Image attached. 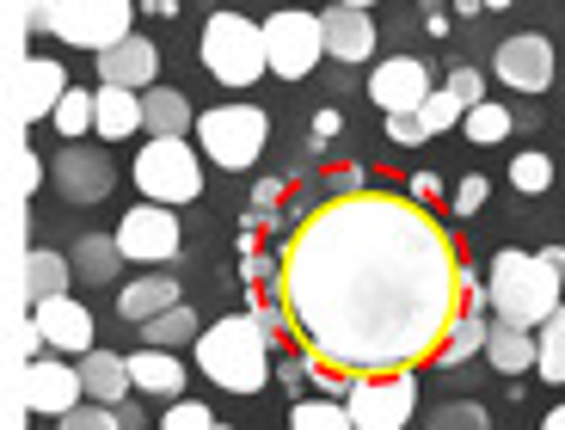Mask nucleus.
Listing matches in <instances>:
<instances>
[{
    "label": "nucleus",
    "instance_id": "obj_17",
    "mask_svg": "<svg viewBox=\"0 0 565 430\" xmlns=\"http://www.w3.org/2000/svg\"><path fill=\"white\" fill-rule=\"evenodd\" d=\"M326 25V56H339V62H369L375 56V19H369V7H326L320 13Z\"/></svg>",
    "mask_w": 565,
    "mask_h": 430
},
{
    "label": "nucleus",
    "instance_id": "obj_29",
    "mask_svg": "<svg viewBox=\"0 0 565 430\" xmlns=\"http://www.w3.org/2000/svg\"><path fill=\"white\" fill-rule=\"evenodd\" d=\"M50 123L62 129V142H74V136H86V129L99 123V99L93 93H81V86H68V99L56 105V117Z\"/></svg>",
    "mask_w": 565,
    "mask_h": 430
},
{
    "label": "nucleus",
    "instance_id": "obj_14",
    "mask_svg": "<svg viewBox=\"0 0 565 430\" xmlns=\"http://www.w3.org/2000/svg\"><path fill=\"white\" fill-rule=\"evenodd\" d=\"M111 160L99 154V148H86V142H62L56 154V191L68 203H99L105 191H111Z\"/></svg>",
    "mask_w": 565,
    "mask_h": 430
},
{
    "label": "nucleus",
    "instance_id": "obj_46",
    "mask_svg": "<svg viewBox=\"0 0 565 430\" xmlns=\"http://www.w3.org/2000/svg\"><path fill=\"white\" fill-rule=\"evenodd\" d=\"M541 430H565V406H559V412H547V418H541Z\"/></svg>",
    "mask_w": 565,
    "mask_h": 430
},
{
    "label": "nucleus",
    "instance_id": "obj_2",
    "mask_svg": "<svg viewBox=\"0 0 565 430\" xmlns=\"http://www.w3.org/2000/svg\"><path fill=\"white\" fill-rule=\"evenodd\" d=\"M559 283H565V252L559 246H547V252H516V246H504V252L492 258V277H486V301H492L498 320L541 332L565 308Z\"/></svg>",
    "mask_w": 565,
    "mask_h": 430
},
{
    "label": "nucleus",
    "instance_id": "obj_16",
    "mask_svg": "<svg viewBox=\"0 0 565 430\" xmlns=\"http://www.w3.org/2000/svg\"><path fill=\"white\" fill-rule=\"evenodd\" d=\"M31 320L43 326V338H50V351H68V357H86L93 351V314H86L74 295H50L31 308Z\"/></svg>",
    "mask_w": 565,
    "mask_h": 430
},
{
    "label": "nucleus",
    "instance_id": "obj_48",
    "mask_svg": "<svg viewBox=\"0 0 565 430\" xmlns=\"http://www.w3.org/2000/svg\"><path fill=\"white\" fill-rule=\"evenodd\" d=\"M486 7H510V0H486Z\"/></svg>",
    "mask_w": 565,
    "mask_h": 430
},
{
    "label": "nucleus",
    "instance_id": "obj_49",
    "mask_svg": "<svg viewBox=\"0 0 565 430\" xmlns=\"http://www.w3.org/2000/svg\"><path fill=\"white\" fill-rule=\"evenodd\" d=\"M215 430H234V424H215Z\"/></svg>",
    "mask_w": 565,
    "mask_h": 430
},
{
    "label": "nucleus",
    "instance_id": "obj_8",
    "mask_svg": "<svg viewBox=\"0 0 565 430\" xmlns=\"http://www.w3.org/2000/svg\"><path fill=\"white\" fill-rule=\"evenodd\" d=\"M344 406H351L356 430H406L412 412H418V369L356 375L351 394H344Z\"/></svg>",
    "mask_w": 565,
    "mask_h": 430
},
{
    "label": "nucleus",
    "instance_id": "obj_5",
    "mask_svg": "<svg viewBox=\"0 0 565 430\" xmlns=\"http://www.w3.org/2000/svg\"><path fill=\"white\" fill-rule=\"evenodd\" d=\"M270 142V117L258 105H215L198 117V148L203 160H215L222 172H246Z\"/></svg>",
    "mask_w": 565,
    "mask_h": 430
},
{
    "label": "nucleus",
    "instance_id": "obj_41",
    "mask_svg": "<svg viewBox=\"0 0 565 430\" xmlns=\"http://www.w3.org/2000/svg\"><path fill=\"white\" fill-rule=\"evenodd\" d=\"M387 136H394V142H406V148L430 142V129H424V117H418V111H406V117H387Z\"/></svg>",
    "mask_w": 565,
    "mask_h": 430
},
{
    "label": "nucleus",
    "instance_id": "obj_9",
    "mask_svg": "<svg viewBox=\"0 0 565 430\" xmlns=\"http://www.w3.org/2000/svg\"><path fill=\"white\" fill-rule=\"evenodd\" d=\"M265 50H270V74L282 80H308L326 56V25L320 13H296V7H282V13L265 19Z\"/></svg>",
    "mask_w": 565,
    "mask_h": 430
},
{
    "label": "nucleus",
    "instance_id": "obj_42",
    "mask_svg": "<svg viewBox=\"0 0 565 430\" xmlns=\"http://www.w3.org/2000/svg\"><path fill=\"white\" fill-rule=\"evenodd\" d=\"M25 31H50V0H25Z\"/></svg>",
    "mask_w": 565,
    "mask_h": 430
},
{
    "label": "nucleus",
    "instance_id": "obj_27",
    "mask_svg": "<svg viewBox=\"0 0 565 430\" xmlns=\"http://www.w3.org/2000/svg\"><path fill=\"white\" fill-rule=\"evenodd\" d=\"M203 338V320L191 314V308H167V314H154L148 326H141V344H160V351H179V344H198Z\"/></svg>",
    "mask_w": 565,
    "mask_h": 430
},
{
    "label": "nucleus",
    "instance_id": "obj_32",
    "mask_svg": "<svg viewBox=\"0 0 565 430\" xmlns=\"http://www.w3.org/2000/svg\"><path fill=\"white\" fill-rule=\"evenodd\" d=\"M535 338H541V363H535V369L547 375L553 387H559V381H565V308H559V314H553L547 326L535 332Z\"/></svg>",
    "mask_w": 565,
    "mask_h": 430
},
{
    "label": "nucleus",
    "instance_id": "obj_25",
    "mask_svg": "<svg viewBox=\"0 0 565 430\" xmlns=\"http://www.w3.org/2000/svg\"><path fill=\"white\" fill-rule=\"evenodd\" d=\"M179 277H136V283L124 289V320H136V326H148L154 314H167V308H179Z\"/></svg>",
    "mask_w": 565,
    "mask_h": 430
},
{
    "label": "nucleus",
    "instance_id": "obj_23",
    "mask_svg": "<svg viewBox=\"0 0 565 430\" xmlns=\"http://www.w3.org/2000/svg\"><path fill=\"white\" fill-rule=\"evenodd\" d=\"M141 129L148 136H184V129H198V111L179 86H148L141 93Z\"/></svg>",
    "mask_w": 565,
    "mask_h": 430
},
{
    "label": "nucleus",
    "instance_id": "obj_26",
    "mask_svg": "<svg viewBox=\"0 0 565 430\" xmlns=\"http://www.w3.org/2000/svg\"><path fill=\"white\" fill-rule=\"evenodd\" d=\"M93 99H99V123L93 129H99L105 142H124V136L141 129V93H129V86H99Z\"/></svg>",
    "mask_w": 565,
    "mask_h": 430
},
{
    "label": "nucleus",
    "instance_id": "obj_12",
    "mask_svg": "<svg viewBox=\"0 0 565 430\" xmlns=\"http://www.w3.org/2000/svg\"><path fill=\"white\" fill-rule=\"evenodd\" d=\"M492 74L510 86V93H547L553 86V43L523 31V37H504L492 56Z\"/></svg>",
    "mask_w": 565,
    "mask_h": 430
},
{
    "label": "nucleus",
    "instance_id": "obj_28",
    "mask_svg": "<svg viewBox=\"0 0 565 430\" xmlns=\"http://www.w3.org/2000/svg\"><path fill=\"white\" fill-rule=\"evenodd\" d=\"M289 430H356L344 400H296L289 406Z\"/></svg>",
    "mask_w": 565,
    "mask_h": 430
},
{
    "label": "nucleus",
    "instance_id": "obj_24",
    "mask_svg": "<svg viewBox=\"0 0 565 430\" xmlns=\"http://www.w3.org/2000/svg\"><path fill=\"white\" fill-rule=\"evenodd\" d=\"M68 258H74V283L99 289V283H117V265H124L129 252H124V240H117V234H86Z\"/></svg>",
    "mask_w": 565,
    "mask_h": 430
},
{
    "label": "nucleus",
    "instance_id": "obj_43",
    "mask_svg": "<svg viewBox=\"0 0 565 430\" xmlns=\"http://www.w3.org/2000/svg\"><path fill=\"white\" fill-rule=\"evenodd\" d=\"M412 197H418V203H437L443 191H437V179H430V172H418V179H412Z\"/></svg>",
    "mask_w": 565,
    "mask_h": 430
},
{
    "label": "nucleus",
    "instance_id": "obj_20",
    "mask_svg": "<svg viewBox=\"0 0 565 430\" xmlns=\"http://www.w3.org/2000/svg\"><path fill=\"white\" fill-rule=\"evenodd\" d=\"M81 381H86V400L124 406V394L136 387V375H129V357H117V351H86V357H81Z\"/></svg>",
    "mask_w": 565,
    "mask_h": 430
},
{
    "label": "nucleus",
    "instance_id": "obj_4",
    "mask_svg": "<svg viewBox=\"0 0 565 430\" xmlns=\"http://www.w3.org/2000/svg\"><path fill=\"white\" fill-rule=\"evenodd\" d=\"M203 68L215 74L222 86H253L258 74L270 68V50H265V31L253 25V19L241 13H210V25H203Z\"/></svg>",
    "mask_w": 565,
    "mask_h": 430
},
{
    "label": "nucleus",
    "instance_id": "obj_3",
    "mask_svg": "<svg viewBox=\"0 0 565 430\" xmlns=\"http://www.w3.org/2000/svg\"><path fill=\"white\" fill-rule=\"evenodd\" d=\"M198 369L227 394H258L270 381V326L253 314H227L198 338Z\"/></svg>",
    "mask_w": 565,
    "mask_h": 430
},
{
    "label": "nucleus",
    "instance_id": "obj_40",
    "mask_svg": "<svg viewBox=\"0 0 565 430\" xmlns=\"http://www.w3.org/2000/svg\"><path fill=\"white\" fill-rule=\"evenodd\" d=\"M449 93L467 105V111H473V105H486V80H480L473 68H455V74H449Z\"/></svg>",
    "mask_w": 565,
    "mask_h": 430
},
{
    "label": "nucleus",
    "instance_id": "obj_18",
    "mask_svg": "<svg viewBox=\"0 0 565 430\" xmlns=\"http://www.w3.org/2000/svg\"><path fill=\"white\" fill-rule=\"evenodd\" d=\"M154 68H160V50L148 37H136V31L99 56V80L105 86H129V93H148V86H154Z\"/></svg>",
    "mask_w": 565,
    "mask_h": 430
},
{
    "label": "nucleus",
    "instance_id": "obj_44",
    "mask_svg": "<svg viewBox=\"0 0 565 430\" xmlns=\"http://www.w3.org/2000/svg\"><path fill=\"white\" fill-rule=\"evenodd\" d=\"M117 418H124V430H148V418H141V412H136V406H129V400L117 406Z\"/></svg>",
    "mask_w": 565,
    "mask_h": 430
},
{
    "label": "nucleus",
    "instance_id": "obj_30",
    "mask_svg": "<svg viewBox=\"0 0 565 430\" xmlns=\"http://www.w3.org/2000/svg\"><path fill=\"white\" fill-rule=\"evenodd\" d=\"M510 123H516V117H510L504 105H492V99H486V105H473V111L461 117V129H467V142H480V148L504 142V136H510Z\"/></svg>",
    "mask_w": 565,
    "mask_h": 430
},
{
    "label": "nucleus",
    "instance_id": "obj_47",
    "mask_svg": "<svg viewBox=\"0 0 565 430\" xmlns=\"http://www.w3.org/2000/svg\"><path fill=\"white\" fill-rule=\"evenodd\" d=\"M344 7H375V0H344Z\"/></svg>",
    "mask_w": 565,
    "mask_h": 430
},
{
    "label": "nucleus",
    "instance_id": "obj_1",
    "mask_svg": "<svg viewBox=\"0 0 565 430\" xmlns=\"http://www.w3.org/2000/svg\"><path fill=\"white\" fill-rule=\"evenodd\" d=\"M473 277L430 203L412 191H332L277 252L282 326L339 375H399L437 363L467 314Z\"/></svg>",
    "mask_w": 565,
    "mask_h": 430
},
{
    "label": "nucleus",
    "instance_id": "obj_39",
    "mask_svg": "<svg viewBox=\"0 0 565 430\" xmlns=\"http://www.w3.org/2000/svg\"><path fill=\"white\" fill-rule=\"evenodd\" d=\"M43 344H50V338H43V326L25 314V320L13 326V357H19V363H38V351H43Z\"/></svg>",
    "mask_w": 565,
    "mask_h": 430
},
{
    "label": "nucleus",
    "instance_id": "obj_35",
    "mask_svg": "<svg viewBox=\"0 0 565 430\" xmlns=\"http://www.w3.org/2000/svg\"><path fill=\"white\" fill-rule=\"evenodd\" d=\"M424 129H430V136H443V129H449V123H461V117H467V105L461 99H455V93H449V86H437V93H430V99H424Z\"/></svg>",
    "mask_w": 565,
    "mask_h": 430
},
{
    "label": "nucleus",
    "instance_id": "obj_15",
    "mask_svg": "<svg viewBox=\"0 0 565 430\" xmlns=\"http://www.w3.org/2000/svg\"><path fill=\"white\" fill-rule=\"evenodd\" d=\"M68 99V68L56 62H19V86H13V105H19V123H43V117H56V105Z\"/></svg>",
    "mask_w": 565,
    "mask_h": 430
},
{
    "label": "nucleus",
    "instance_id": "obj_36",
    "mask_svg": "<svg viewBox=\"0 0 565 430\" xmlns=\"http://www.w3.org/2000/svg\"><path fill=\"white\" fill-rule=\"evenodd\" d=\"M38 185H43V154H38V148H25V142H19V154H13V197L25 203Z\"/></svg>",
    "mask_w": 565,
    "mask_h": 430
},
{
    "label": "nucleus",
    "instance_id": "obj_11",
    "mask_svg": "<svg viewBox=\"0 0 565 430\" xmlns=\"http://www.w3.org/2000/svg\"><path fill=\"white\" fill-rule=\"evenodd\" d=\"M437 86H430V68H424L418 56H387L382 68L369 74V99L382 105L387 117H406V111H424V99H430Z\"/></svg>",
    "mask_w": 565,
    "mask_h": 430
},
{
    "label": "nucleus",
    "instance_id": "obj_13",
    "mask_svg": "<svg viewBox=\"0 0 565 430\" xmlns=\"http://www.w3.org/2000/svg\"><path fill=\"white\" fill-rule=\"evenodd\" d=\"M117 240H124V252L136 258V265H160V258L179 252V215H172L167 203H136V209L124 215Z\"/></svg>",
    "mask_w": 565,
    "mask_h": 430
},
{
    "label": "nucleus",
    "instance_id": "obj_19",
    "mask_svg": "<svg viewBox=\"0 0 565 430\" xmlns=\"http://www.w3.org/2000/svg\"><path fill=\"white\" fill-rule=\"evenodd\" d=\"M68 277H74V258L50 252V246H25V258H19V301H25V314L50 295H68Z\"/></svg>",
    "mask_w": 565,
    "mask_h": 430
},
{
    "label": "nucleus",
    "instance_id": "obj_38",
    "mask_svg": "<svg viewBox=\"0 0 565 430\" xmlns=\"http://www.w3.org/2000/svg\"><path fill=\"white\" fill-rule=\"evenodd\" d=\"M486 197H492V185H486L480 172H467L461 185L449 191V209H455V215H480V209H486Z\"/></svg>",
    "mask_w": 565,
    "mask_h": 430
},
{
    "label": "nucleus",
    "instance_id": "obj_7",
    "mask_svg": "<svg viewBox=\"0 0 565 430\" xmlns=\"http://www.w3.org/2000/svg\"><path fill=\"white\" fill-rule=\"evenodd\" d=\"M129 13H136V0H50V31L74 50L105 56L111 43L129 37Z\"/></svg>",
    "mask_w": 565,
    "mask_h": 430
},
{
    "label": "nucleus",
    "instance_id": "obj_10",
    "mask_svg": "<svg viewBox=\"0 0 565 430\" xmlns=\"http://www.w3.org/2000/svg\"><path fill=\"white\" fill-rule=\"evenodd\" d=\"M19 400H25V412L68 418L74 406L86 400L81 363H25V369H19Z\"/></svg>",
    "mask_w": 565,
    "mask_h": 430
},
{
    "label": "nucleus",
    "instance_id": "obj_37",
    "mask_svg": "<svg viewBox=\"0 0 565 430\" xmlns=\"http://www.w3.org/2000/svg\"><path fill=\"white\" fill-rule=\"evenodd\" d=\"M160 430H215V412L198 400H172L167 418H160Z\"/></svg>",
    "mask_w": 565,
    "mask_h": 430
},
{
    "label": "nucleus",
    "instance_id": "obj_31",
    "mask_svg": "<svg viewBox=\"0 0 565 430\" xmlns=\"http://www.w3.org/2000/svg\"><path fill=\"white\" fill-rule=\"evenodd\" d=\"M510 185L523 191V197H541V191L553 185V160L541 154V148H529V154L510 160Z\"/></svg>",
    "mask_w": 565,
    "mask_h": 430
},
{
    "label": "nucleus",
    "instance_id": "obj_45",
    "mask_svg": "<svg viewBox=\"0 0 565 430\" xmlns=\"http://www.w3.org/2000/svg\"><path fill=\"white\" fill-rule=\"evenodd\" d=\"M424 25H430V31H449V19H443V0H430V7H424Z\"/></svg>",
    "mask_w": 565,
    "mask_h": 430
},
{
    "label": "nucleus",
    "instance_id": "obj_34",
    "mask_svg": "<svg viewBox=\"0 0 565 430\" xmlns=\"http://www.w3.org/2000/svg\"><path fill=\"white\" fill-rule=\"evenodd\" d=\"M56 430H124L117 406H99V400H81L68 418H56Z\"/></svg>",
    "mask_w": 565,
    "mask_h": 430
},
{
    "label": "nucleus",
    "instance_id": "obj_22",
    "mask_svg": "<svg viewBox=\"0 0 565 430\" xmlns=\"http://www.w3.org/2000/svg\"><path fill=\"white\" fill-rule=\"evenodd\" d=\"M129 375H136L141 394H160V400H184V363L160 344H141L136 357H129Z\"/></svg>",
    "mask_w": 565,
    "mask_h": 430
},
{
    "label": "nucleus",
    "instance_id": "obj_6",
    "mask_svg": "<svg viewBox=\"0 0 565 430\" xmlns=\"http://www.w3.org/2000/svg\"><path fill=\"white\" fill-rule=\"evenodd\" d=\"M136 191L148 203H191L203 191V166H198V148L184 142V136H148V148L136 154Z\"/></svg>",
    "mask_w": 565,
    "mask_h": 430
},
{
    "label": "nucleus",
    "instance_id": "obj_33",
    "mask_svg": "<svg viewBox=\"0 0 565 430\" xmlns=\"http://www.w3.org/2000/svg\"><path fill=\"white\" fill-rule=\"evenodd\" d=\"M424 430H492V418H486V406H473V400H449V406H437V412L424 418Z\"/></svg>",
    "mask_w": 565,
    "mask_h": 430
},
{
    "label": "nucleus",
    "instance_id": "obj_21",
    "mask_svg": "<svg viewBox=\"0 0 565 430\" xmlns=\"http://www.w3.org/2000/svg\"><path fill=\"white\" fill-rule=\"evenodd\" d=\"M486 363L498 375H523L541 363V338L529 326H510V320H492V338H486Z\"/></svg>",
    "mask_w": 565,
    "mask_h": 430
}]
</instances>
